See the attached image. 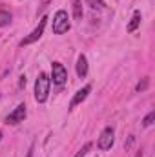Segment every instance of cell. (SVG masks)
Listing matches in <instances>:
<instances>
[{"mask_svg": "<svg viewBox=\"0 0 155 157\" xmlns=\"http://www.w3.org/2000/svg\"><path fill=\"white\" fill-rule=\"evenodd\" d=\"M70 31V22H68V13L64 9L57 11L55 17H53V33L55 35H62Z\"/></svg>", "mask_w": 155, "mask_h": 157, "instance_id": "2", "label": "cell"}, {"mask_svg": "<svg viewBox=\"0 0 155 157\" xmlns=\"http://www.w3.org/2000/svg\"><path fill=\"white\" fill-rule=\"evenodd\" d=\"M26 113H28V112H26V104H18V106L6 117V122H7V124H20V122L26 119Z\"/></svg>", "mask_w": 155, "mask_h": 157, "instance_id": "6", "label": "cell"}, {"mask_svg": "<svg viewBox=\"0 0 155 157\" xmlns=\"http://www.w3.org/2000/svg\"><path fill=\"white\" fill-rule=\"evenodd\" d=\"M139 24H141V11H135L133 17H131V20H130V24H128V31L133 33L139 28Z\"/></svg>", "mask_w": 155, "mask_h": 157, "instance_id": "9", "label": "cell"}, {"mask_svg": "<svg viewBox=\"0 0 155 157\" xmlns=\"http://www.w3.org/2000/svg\"><path fill=\"white\" fill-rule=\"evenodd\" d=\"M0 139H2V132H0Z\"/></svg>", "mask_w": 155, "mask_h": 157, "instance_id": "18", "label": "cell"}, {"mask_svg": "<svg viewBox=\"0 0 155 157\" xmlns=\"http://www.w3.org/2000/svg\"><path fill=\"white\" fill-rule=\"evenodd\" d=\"M77 75L80 78L88 75V59H86L84 55H80L78 60H77Z\"/></svg>", "mask_w": 155, "mask_h": 157, "instance_id": "8", "label": "cell"}, {"mask_svg": "<svg viewBox=\"0 0 155 157\" xmlns=\"http://www.w3.org/2000/svg\"><path fill=\"white\" fill-rule=\"evenodd\" d=\"M51 70H53V82H55L57 86H62V84L66 82V78H68V71H66L64 64L53 62V64H51Z\"/></svg>", "mask_w": 155, "mask_h": 157, "instance_id": "5", "label": "cell"}, {"mask_svg": "<svg viewBox=\"0 0 155 157\" xmlns=\"http://www.w3.org/2000/svg\"><path fill=\"white\" fill-rule=\"evenodd\" d=\"M46 22H47V17H42L39 22V26L26 37V39L20 40V46H28V44H33V42H37V40L42 37V33H44V28H46Z\"/></svg>", "mask_w": 155, "mask_h": 157, "instance_id": "3", "label": "cell"}, {"mask_svg": "<svg viewBox=\"0 0 155 157\" xmlns=\"http://www.w3.org/2000/svg\"><path fill=\"white\" fill-rule=\"evenodd\" d=\"M91 91V86L88 84V86H84L82 90H78L77 93H75V97L71 99V104H70V108H75L77 104H80L82 101H86V97H88V93Z\"/></svg>", "mask_w": 155, "mask_h": 157, "instance_id": "7", "label": "cell"}, {"mask_svg": "<svg viewBox=\"0 0 155 157\" xmlns=\"http://www.w3.org/2000/svg\"><path fill=\"white\" fill-rule=\"evenodd\" d=\"M153 121H155V112H150V113L144 117V121H142V126H146V128H148V126H152V124H153Z\"/></svg>", "mask_w": 155, "mask_h": 157, "instance_id": "12", "label": "cell"}, {"mask_svg": "<svg viewBox=\"0 0 155 157\" xmlns=\"http://www.w3.org/2000/svg\"><path fill=\"white\" fill-rule=\"evenodd\" d=\"M113 139H115V130L112 126L104 128L102 133H100V137H99V148L100 150H110L112 144H113Z\"/></svg>", "mask_w": 155, "mask_h": 157, "instance_id": "4", "label": "cell"}, {"mask_svg": "<svg viewBox=\"0 0 155 157\" xmlns=\"http://www.w3.org/2000/svg\"><path fill=\"white\" fill-rule=\"evenodd\" d=\"M148 84H150V78H142V80L137 84V88H135V90H137V91H144V90L148 88Z\"/></svg>", "mask_w": 155, "mask_h": 157, "instance_id": "14", "label": "cell"}, {"mask_svg": "<svg viewBox=\"0 0 155 157\" xmlns=\"http://www.w3.org/2000/svg\"><path fill=\"white\" fill-rule=\"evenodd\" d=\"M49 84H51V78L47 77L46 73H39L37 82H35V101L37 102H46L47 101Z\"/></svg>", "mask_w": 155, "mask_h": 157, "instance_id": "1", "label": "cell"}, {"mask_svg": "<svg viewBox=\"0 0 155 157\" xmlns=\"http://www.w3.org/2000/svg\"><path fill=\"white\" fill-rule=\"evenodd\" d=\"M26 157H33V146L29 148V152H28V155H26Z\"/></svg>", "mask_w": 155, "mask_h": 157, "instance_id": "16", "label": "cell"}, {"mask_svg": "<svg viewBox=\"0 0 155 157\" xmlns=\"http://www.w3.org/2000/svg\"><path fill=\"white\" fill-rule=\"evenodd\" d=\"M11 22V13L6 11V9H0V28L2 26H7Z\"/></svg>", "mask_w": 155, "mask_h": 157, "instance_id": "11", "label": "cell"}, {"mask_svg": "<svg viewBox=\"0 0 155 157\" xmlns=\"http://www.w3.org/2000/svg\"><path fill=\"white\" fill-rule=\"evenodd\" d=\"M18 86H20V88H24V86H26V77H24V75L20 77V82H18Z\"/></svg>", "mask_w": 155, "mask_h": 157, "instance_id": "15", "label": "cell"}, {"mask_svg": "<svg viewBox=\"0 0 155 157\" xmlns=\"http://www.w3.org/2000/svg\"><path fill=\"white\" fill-rule=\"evenodd\" d=\"M89 150H91V143H86V144H84V146L77 152V155H75V157H86V154H88Z\"/></svg>", "mask_w": 155, "mask_h": 157, "instance_id": "13", "label": "cell"}, {"mask_svg": "<svg viewBox=\"0 0 155 157\" xmlns=\"http://www.w3.org/2000/svg\"><path fill=\"white\" fill-rule=\"evenodd\" d=\"M135 157H142V152H139V154H137Z\"/></svg>", "mask_w": 155, "mask_h": 157, "instance_id": "17", "label": "cell"}, {"mask_svg": "<svg viewBox=\"0 0 155 157\" xmlns=\"http://www.w3.org/2000/svg\"><path fill=\"white\" fill-rule=\"evenodd\" d=\"M73 2V17L75 20H82V4L80 0H71Z\"/></svg>", "mask_w": 155, "mask_h": 157, "instance_id": "10", "label": "cell"}]
</instances>
